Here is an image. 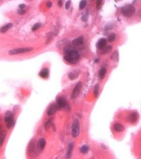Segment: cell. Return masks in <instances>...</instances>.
<instances>
[{"instance_id": "obj_13", "label": "cell", "mask_w": 141, "mask_h": 159, "mask_svg": "<svg viewBox=\"0 0 141 159\" xmlns=\"http://www.w3.org/2000/svg\"><path fill=\"white\" fill-rule=\"evenodd\" d=\"M72 43L74 46L75 47H78V46H80V45H83V36H79L77 38L74 39V40H73L72 41Z\"/></svg>"}, {"instance_id": "obj_39", "label": "cell", "mask_w": 141, "mask_h": 159, "mask_svg": "<svg viewBox=\"0 0 141 159\" xmlns=\"http://www.w3.org/2000/svg\"></svg>"}, {"instance_id": "obj_30", "label": "cell", "mask_w": 141, "mask_h": 159, "mask_svg": "<svg viewBox=\"0 0 141 159\" xmlns=\"http://www.w3.org/2000/svg\"><path fill=\"white\" fill-rule=\"evenodd\" d=\"M71 1H68L66 3V5H65V8H66V10H69L70 8V6H71Z\"/></svg>"}, {"instance_id": "obj_11", "label": "cell", "mask_w": 141, "mask_h": 159, "mask_svg": "<svg viewBox=\"0 0 141 159\" xmlns=\"http://www.w3.org/2000/svg\"><path fill=\"white\" fill-rule=\"evenodd\" d=\"M107 40L106 38H101L97 43V48L99 50H103L105 47H106Z\"/></svg>"}, {"instance_id": "obj_34", "label": "cell", "mask_w": 141, "mask_h": 159, "mask_svg": "<svg viewBox=\"0 0 141 159\" xmlns=\"http://www.w3.org/2000/svg\"><path fill=\"white\" fill-rule=\"evenodd\" d=\"M46 6H47L48 8H50V7H52V2H50V1H48V2L46 3Z\"/></svg>"}, {"instance_id": "obj_29", "label": "cell", "mask_w": 141, "mask_h": 159, "mask_svg": "<svg viewBox=\"0 0 141 159\" xmlns=\"http://www.w3.org/2000/svg\"><path fill=\"white\" fill-rule=\"evenodd\" d=\"M102 1L101 0H97L96 2V8L97 10H100L102 7Z\"/></svg>"}, {"instance_id": "obj_14", "label": "cell", "mask_w": 141, "mask_h": 159, "mask_svg": "<svg viewBox=\"0 0 141 159\" xmlns=\"http://www.w3.org/2000/svg\"><path fill=\"white\" fill-rule=\"evenodd\" d=\"M37 144H38V147L39 149L41 152L43 150L45 146H46V140L44 138H41L37 143Z\"/></svg>"}, {"instance_id": "obj_7", "label": "cell", "mask_w": 141, "mask_h": 159, "mask_svg": "<svg viewBox=\"0 0 141 159\" xmlns=\"http://www.w3.org/2000/svg\"><path fill=\"white\" fill-rule=\"evenodd\" d=\"M33 50V48H29V47H25V48H19V49H15L11 50L8 52V54L10 55H14L21 54L24 53L29 52Z\"/></svg>"}, {"instance_id": "obj_16", "label": "cell", "mask_w": 141, "mask_h": 159, "mask_svg": "<svg viewBox=\"0 0 141 159\" xmlns=\"http://www.w3.org/2000/svg\"><path fill=\"white\" fill-rule=\"evenodd\" d=\"M50 127H52V128L53 129V131L56 130V127L55 126L54 124L53 123L52 120H49L45 123V124H44V128L46 129H49Z\"/></svg>"}, {"instance_id": "obj_24", "label": "cell", "mask_w": 141, "mask_h": 159, "mask_svg": "<svg viewBox=\"0 0 141 159\" xmlns=\"http://www.w3.org/2000/svg\"><path fill=\"white\" fill-rule=\"evenodd\" d=\"M99 84H96L94 87V89H93V95L94 97H97L99 95Z\"/></svg>"}, {"instance_id": "obj_19", "label": "cell", "mask_w": 141, "mask_h": 159, "mask_svg": "<svg viewBox=\"0 0 141 159\" xmlns=\"http://www.w3.org/2000/svg\"><path fill=\"white\" fill-rule=\"evenodd\" d=\"M78 76H79V73H77L76 71H74L69 73L68 75V77L71 80H74L76 79Z\"/></svg>"}, {"instance_id": "obj_9", "label": "cell", "mask_w": 141, "mask_h": 159, "mask_svg": "<svg viewBox=\"0 0 141 159\" xmlns=\"http://www.w3.org/2000/svg\"><path fill=\"white\" fill-rule=\"evenodd\" d=\"M128 122L130 124H135L138 119V113L137 111H132L126 117Z\"/></svg>"}, {"instance_id": "obj_17", "label": "cell", "mask_w": 141, "mask_h": 159, "mask_svg": "<svg viewBox=\"0 0 141 159\" xmlns=\"http://www.w3.org/2000/svg\"><path fill=\"white\" fill-rule=\"evenodd\" d=\"M39 75L42 78H48L49 75V71L47 68H43L39 73Z\"/></svg>"}, {"instance_id": "obj_25", "label": "cell", "mask_w": 141, "mask_h": 159, "mask_svg": "<svg viewBox=\"0 0 141 159\" xmlns=\"http://www.w3.org/2000/svg\"><path fill=\"white\" fill-rule=\"evenodd\" d=\"M115 39H116V35L114 33H112L107 37V41L109 42H112L115 40Z\"/></svg>"}, {"instance_id": "obj_23", "label": "cell", "mask_w": 141, "mask_h": 159, "mask_svg": "<svg viewBox=\"0 0 141 159\" xmlns=\"http://www.w3.org/2000/svg\"><path fill=\"white\" fill-rule=\"evenodd\" d=\"M89 149H90V148H89L88 146L85 144V145H83L80 148L79 151H80V152H81L82 154H87V153L88 152Z\"/></svg>"}, {"instance_id": "obj_10", "label": "cell", "mask_w": 141, "mask_h": 159, "mask_svg": "<svg viewBox=\"0 0 141 159\" xmlns=\"http://www.w3.org/2000/svg\"><path fill=\"white\" fill-rule=\"evenodd\" d=\"M57 110H58V108L57 106L56 103H53L51 105H50V106L47 109V114L49 116H52L54 113H55V112Z\"/></svg>"}, {"instance_id": "obj_15", "label": "cell", "mask_w": 141, "mask_h": 159, "mask_svg": "<svg viewBox=\"0 0 141 159\" xmlns=\"http://www.w3.org/2000/svg\"><path fill=\"white\" fill-rule=\"evenodd\" d=\"M113 129L114 130L117 132H123L124 130H125V127L122 124H120V123H116L114 125V127H113Z\"/></svg>"}, {"instance_id": "obj_36", "label": "cell", "mask_w": 141, "mask_h": 159, "mask_svg": "<svg viewBox=\"0 0 141 159\" xmlns=\"http://www.w3.org/2000/svg\"><path fill=\"white\" fill-rule=\"evenodd\" d=\"M58 6H62V1H58Z\"/></svg>"}, {"instance_id": "obj_5", "label": "cell", "mask_w": 141, "mask_h": 159, "mask_svg": "<svg viewBox=\"0 0 141 159\" xmlns=\"http://www.w3.org/2000/svg\"><path fill=\"white\" fill-rule=\"evenodd\" d=\"M5 121L6 124V127L8 129H11L15 124V121H14V114L12 113V111H7L5 113Z\"/></svg>"}, {"instance_id": "obj_27", "label": "cell", "mask_w": 141, "mask_h": 159, "mask_svg": "<svg viewBox=\"0 0 141 159\" xmlns=\"http://www.w3.org/2000/svg\"><path fill=\"white\" fill-rule=\"evenodd\" d=\"M41 26V25L40 23H39V22H38V23H36L34 25H33V27H32V31H36V30H38L39 28H40Z\"/></svg>"}, {"instance_id": "obj_33", "label": "cell", "mask_w": 141, "mask_h": 159, "mask_svg": "<svg viewBox=\"0 0 141 159\" xmlns=\"http://www.w3.org/2000/svg\"><path fill=\"white\" fill-rule=\"evenodd\" d=\"M17 11H18V14H24L25 13V11L24 10H20V9H19V10H18Z\"/></svg>"}, {"instance_id": "obj_22", "label": "cell", "mask_w": 141, "mask_h": 159, "mask_svg": "<svg viewBox=\"0 0 141 159\" xmlns=\"http://www.w3.org/2000/svg\"><path fill=\"white\" fill-rule=\"evenodd\" d=\"M12 26H13V24H12V23L7 24H6V25H3V26L1 28V30H0V31H1V32L2 33H4L8 31V29H10Z\"/></svg>"}, {"instance_id": "obj_38", "label": "cell", "mask_w": 141, "mask_h": 159, "mask_svg": "<svg viewBox=\"0 0 141 159\" xmlns=\"http://www.w3.org/2000/svg\"></svg>"}, {"instance_id": "obj_18", "label": "cell", "mask_w": 141, "mask_h": 159, "mask_svg": "<svg viewBox=\"0 0 141 159\" xmlns=\"http://www.w3.org/2000/svg\"><path fill=\"white\" fill-rule=\"evenodd\" d=\"M5 138H6V131L4 130H1L0 132V147H1L3 144Z\"/></svg>"}, {"instance_id": "obj_1", "label": "cell", "mask_w": 141, "mask_h": 159, "mask_svg": "<svg viewBox=\"0 0 141 159\" xmlns=\"http://www.w3.org/2000/svg\"><path fill=\"white\" fill-rule=\"evenodd\" d=\"M64 58L69 63L74 64H76L79 61L80 55L78 51L71 50H68L66 52V54L64 55Z\"/></svg>"}, {"instance_id": "obj_28", "label": "cell", "mask_w": 141, "mask_h": 159, "mask_svg": "<svg viewBox=\"0 0 141 159\" xmlns=\"http://www.w3.org/2000/svg\"><path fill=\"white\" fill-rule=\"evenodd\" d=\"M86 5H87V1L85 0H82L81 1V2L79 3V9H83Z\"/></svg>"}, {"instance_id": "obj_2", "label": "cell", "mask_w": 141, "mask_h": 159, "mask_svg": "<svg viewBox=\"0 0 141 159\" xmlns=\"http://www.w3.org/2000/svg\"><path fill=\"white\" fill-rule=\"evenodd\" d=\"M27 152H28L29 157H31V158H33V159L38 156L40 151L38 147V144L34 141H31L29 143L28 148H27Z\"/></svg>"}, {"instance_id": "obj_12", "label": "cell", "mask_w": 141, "mask_h": 159, "mask_svg": "<svg viewBox=\"0 0 141 159\" xmlns=\"http://www.w3.org/2000/svg\"><path fill=\"white\" fill-rule=\"evenodd\" d=\"M74 143H70L69 144V145L68 146V150H67V153H66V158L68 159H70L71 158L72 156V153H73V151L74 149Z\"/></svg>"}, {"instance_id": "obj_37", "label": "cell", "mask_w": 141, "mask_h": 159, "mask_svg": "<svg viewBox=\"0 0 141 159\" xmlns=\"http://www.w3.org/2000/svg\"></svg>"}, {"instance_id": "obj_35", "label": "cell", "mask_w": 141, "mask_h": 159, "mask_svg": "<svg viewBox=\"0 0 141 159\" xmlns=\"http://www.w3.org/2000/svg\"><path fill=\"white\" fill-rule=\"evenodd\" d=\"M19 8L20 10H24V8H25V4H20L19 5Z\"/></svg>"}, {"instance_id": "obj_8", "label": "cell", "mask_w": 141, "mask_h": 159, "mask_svg": "<svg viewBox=\"0 0 141 159\" xmlns=\"http://www.w3.org/2000/svg\"><path fill=\"white\" fill-rule=\"evenodd\" d=\"M81 87H82V82H78L77 84L76 85L74 88L73 90L71 95V99H74L77 98V97L79 95V92L81 91Z\"/></svg>"}, {"instance_id": "obj_6", "label": "cell", "mask_w": 141, "mask_h": 159, "mask_svg": "<svg viewBox=\"0 0 141 159\" xmlns=\"http://www.w3.org/2000/svg\"><path fill=\"white\" fill-rule=\"evenodd\" d=\"M80 130V125H79V121L77 118L74 119L72 125V136L74 138H77L79 134Z\"/></svg>"}, {"instance_id": "obj_31", "label": "cell", "mask_w": 141, "mask_h": 159, "mask_svg": "<svg viewBox=\"0 0 141 159\" xmlns=\"http://www.w3.org/2000/svg\"><path fill=\"white\" fill-rule=\"evenodd\" d=\"M81 20H82L83 22H87V20H88V15H87V14L83 15V17H81Z\"/></svg>"}, {"instance_id": "obj_21", "label": "cell", "mask_w": 141, "mask_h": 159, "mask_svg": "<svg viewBox=\"0 0 141 159\" xmlns=\"http://www.w3.org/2000/svg\"><path fill=\"white\" fill-rule=\"evenodd\" d=\"M106 73H107V70L106 68H101L99 71V78H100V79L101 80L104 79L105 77V76L106 75Z\"/></svg>"}, {"instance_id": "obj_4", "label": "cell", "mask_w": 141, "mask_h": 159, "mask_svg": "<svg viewBox=\"0 0 141 159\" xmlns=\"http://www.w3.org/2000/svg\"><path fill=\"white\" fill-rule=\"evenodd\" d=\"M56 104L58 108V110L64 109L65 110L68 111L70 110V106L68 104V101L63 97H58L56 99Z\"/></svg>"}, {"instance_id": "obj_26", "label": "cell", "mask_w": 141, "mask_h": 159, "mask_svg": "<svg viewBox=\"0 0 141 159\" xmlns=\"http://www.w3.org/2000/svg\"><path fill=\"white\" fill-rule=\"evenodd\" d=\"M111 50H112V46L106 47L104 49L102 50V54H107L108 52H109Z\"/></svg>"}, {"instance_id": "obj_32", "label": "cell", "mask_w": 141, "mask_h": 159, "mask_svg": "<svg viewBox=\"0 0 141 159\" xmlns=\"http://www.w3.org/2000/svg\"><path fill=\"white\" fill-rule=\"evenodd\" d=\"M49 35H50V36H48V38H47V40H46V43H49V41H50L51 40H52V38L53 33H49Z\"/></svg>"}, {"instance_id": "obj_3", "label": "cell", "mask_w": 141, "mask_h": 159, "mask_svg": "<svg viewBox=\"0 0 141 159\" xmlns=\"http://www.w3.org/2000/svg\"><path fill=\"white\" fill-rule=\"evenodd\" d=\"M135 8L133 5L127 4L122 6L121 8V13L125 17L130 18L135 14Z\"/></svg>"}, {"instance_id": "obj_20", "label": "cell", "mask_w": 141, "mask_h": 159, "mask_svg": "<svg viewBox=\"0 0 141 159\" xmlns=\"http://www.w3.org/2000/svg\"><path fill=\"white\" fill-rule=\"evenodd\" d=\"M111 59L113 62H118V60H119V54H118V51H114V52L112 53V55H111Z\"/></svg>"}]
</instances>
